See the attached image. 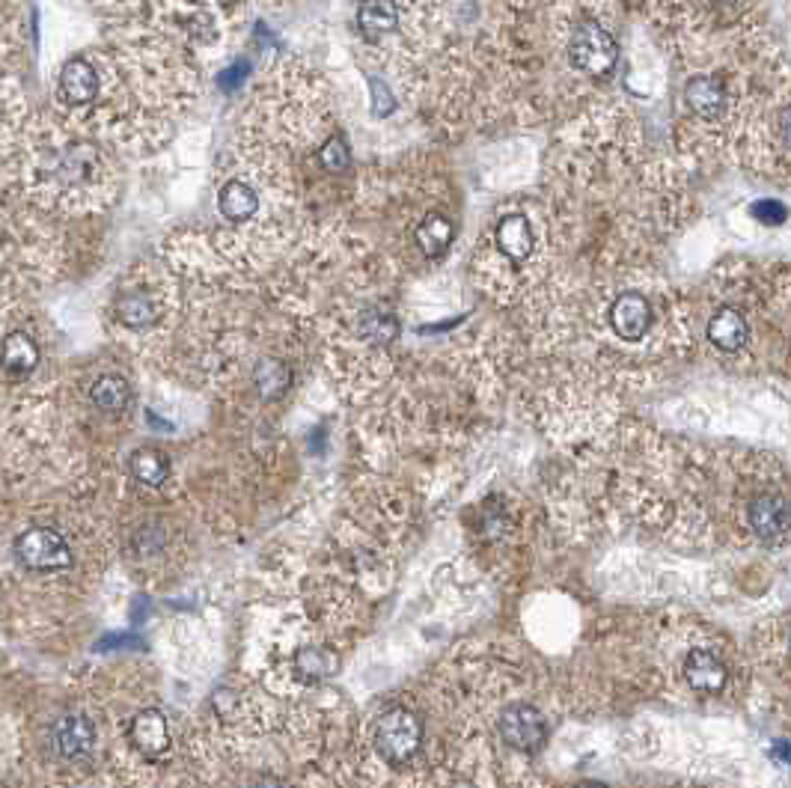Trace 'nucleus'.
<instances>
[{
	"label": "nucleus",
	"mask_w": 791,
	"mask_h": 788,
	"mask_svg": "<svg viewBox=\"0 0 791 788\" xmlns=\"http://www.w3.org/2000/svg\"><path fill=\"white\" fill-rule=\"evenodd\" d=\"M423 735H426V726H423L420 714L399 705V708H390L378 717L375 750L381 753V759L387 765L399 768V765H408L420 753Z\"/></svg>",
	"instance_id": "nucleus-1"
},
{
	"label": "nucleus",
	"mask_w": 791,
	"mask_h": 788,
	"mask_svg": "<svg viewBox=\"0 0 791 788\" xmlns=\"http://www.w3.org/2000/svg\"><path fill=\"white\" fill-rule=\"evenodd\" d=\"M568 60L583 75L601 78L610 75L619 60V45L610 30H604L598 21H583L574 27L568 39Z\"/></svg>",
	"instance_id": "nucleus-2"
},
{
	"label": "nucleus",
	"mask_w": 791,
	"mask_h": 788,
	"mask_svg": "<svg viewBox=\"0 0 791 788\" xmlns=\"http://www.w3.org/2000/svg\"><path fill=\"white\" fill-rule=\"evenodd\" d=\"M15 560L27 571H60L72 565V548L66 545V539L51 530V527H33L24 530L15 545Z\"/></svg>",
	"instance_id": "nucleus-3"
},
{
	"label": "nucleus",
	"mask_w": 791,
	"mask_h": 788,
	"mask_svg": "<svg viewBox=\"0 0 791 788\" xmlns=\"http://www.w3.org/2000/svg\"><path fill=\"white\" fill-rule=\"evenodd\" d=\"M497 729H500L503 741L521 753H536L548 741V723H545L542 711L530 702L506 705L500 720H497Z\"/></svg>",
	"instance_id": "nucleus-4"
},
{
	"label": "nucleus",
	"mask_w": 791,
	"mask_h": 788,
	"mask_svg": "<svg viewBox=\"0 0 791 788\" xmlns=\"http://www.w3.org/2000/svg\"><path fill=\"white\" fill-rule=\"evenodd\" d=\"M51 741H54V750L66 762H78V759H87L93 753V747H96V726L84 714H66V717H60L54 723Z\"/></svg>",
	"instance_id": "nucleus-5"
},
{
	"label": "nucleus",
	"mask_w": 791,
	"mask_h": 788,
	"mask_svg": "<svg viewBox=\"0 0 791 788\" xmlns=\"http://www.w3.org/2000/svg\"><path fill=\"white\" fill-rule=\"evenodd\" d=\"M128 738L134 744V750L146 759H158L170 750V726L167 717L158 708H143L134 714L131 726H128Z\"/></svg>",
	"instance_id": "nucleus-6"
},
{
	"label": "nucleus",
	"mask_w": 791,
	"mask_h": 788,
	"mask_svg": "<svg viewBox=\"0 0 791 788\" xmlns=\"http://www.w3.org/2000/svg\"><path fill=\"white\" fill-rule=\"evenodd\" d=\"M610 328L616 331V337L628 339H643L652 328V307L643 295L637 292H625L613 301L610 307Z\"/></svg>",
	"instance_id": "nucleus-7"
},
{
	"label": "nucleus",
	"mask_w": 791,
	"mask_h": 788,
	"mask_svg": "<svg viewBox=\"0 0 791 788\" xmlns=\"http://www.w3.org/2000/svg\"><path fill=\"white\" fill-rule=\"evenodd\" d=\"M684 678L687 684L696 690V693H705V696H720L729 684V670L726 664L708 652V649H693L687 652L684 658Z\"/></svg>",
	"instance_id": "nucleus-8"
},
{
	"label": "nucleus",
	"mask_w": 791,
	"mask_h": 788,
	"mask_svg": "<svg viewBox=\"0 0 791 788\" xmlns=\"http://www.w3.org/2000/svg\"><path fill=\"white\" fill-rule=\"evenodd\" d=\"M747 521L750 530L762 539V542H780L789 533V506L783 497L774 494H762L750 503L747 509Z\"/></svg>",
	"instance_id": "nucleus-9"
},
{
	"label": "nucleus",
	"mask_w": 791,
	"mask_h": 788,
	"mask_svg": "<svg viewBox=\"0 0 791 788\" xmlns=\"http://www.w3.org/2000/svg\"><path fill=\"white\" fill-rule=\"evenodd\" d=\"M684 102H687V108L696 113V116L717 119V116H723V111H726V90H723V84L717 78L696 75L684 87Z\"/></svg>",
	"instance_id": "nucleus-10"
},
{
	"label": "nucleus",
	"mask_w": 791,
	"mask_h": 788,
	"mask_svg": "<svg viewBox=\"0 0 791 788\" xmlns=\"http://www.w3.org/2000/svg\"><path fill=\"white\" fill-rule=\"evenodd\" d=\"M0 366L12 378H24L39 366V345L36 339L27 337L24 331H12L0 342Z\"/></svg>",
	"instance_id": "nucleus-11"
},
{
	"label": "nucleus",
	"mask_w": 791,
	"mask_h": 788,
	"mask_svg": "<svg viewBox=\"0 0 791 788\" xmlns=\"http://www.w3.org/2000/svg\"><path fill=\"white\" fill-rule=\"evenodd\" d=\"M60 90H63L66 102H72V105H90L96 99V93H99L96 69L87 60H81V57L69 60L63 66V72H60Z\"/></svg>",
	"instance_id": "nucleus-12"
},
{
	"label": "nucleus",
	"mask_w": 791,
	"mask_h": 788,
	"mask_svg": "<svg viewBox=\"0 0 791 788\" xmlns=\"http://www.w3.org/2000/svg\"><path fill=\"white\" fill-rule=\"evenodd\" d=\"M708 339L720 348V351H741L750 339V325L747 319L726 307V310H717L708 322Z\"/></svg>",
	"instance_id": "nucleus-13"
},
{
	"label": "nucleus",
	"mask_w": 791,
	"mask_h": 788,
	"mask_svg": "<svg viewBox=\"0 0 791 788\" xmlns=\"http://www.w3.org/2000/svg\"><path fill=\"white\" fill-rule=\"evenodd\" d=\"M497 247L515 262L530 259V253H533V226H530V221L524 215H506L497 224Z\"/></svg>",
	"instance_id": "nucleus-14"
},
{
	"label": "nucleus",
	"mask_w": 791,
	"mask_h": 788,
	"mask_svg": "<svg viewBox=\"0 0 791 788\" xmlns=\"http://www.w3.org/2000/svg\"><path fill=\"white\" fill-rule=\"evenodd\" d=\"M128 467H131V476L146 488H161L170 476V458L161 450H152V447L131 452Z\"/></svg>",
	"instance_id": "nucleus-15"
},
{
	"label": "nucleus",
	"mask_w": 791,
	"mask_h": 788,
	"mask_svg": "<svg viewBox=\"0 0 791 788\" xmlns=\"http://www.w3.org/2000/svg\"><path fill=\"white\" fill-rule=\"evenodd\" d=\"M452 235H455L452 221L447 215H441V212H429L423 218V224L417 226V244H420V250L429 259H438L441 253H447V247L452 244Z\"/></svg>",
	"instance_id": "nucleus-16"
},
{
	"label": "nucleus",
	"mask_w": 791,
	"mask_h": 788,
	"mask_svg": "<svg viewBox=\"0 0 791 788\" xmlns=\"http://www.w3.org/2000/svg\"><path fill=\"white\" fill-rule=\"evenodd\" d=\"M218 206H221V215L226 221H247L253 218V212L259 209V197L250 185L244 182H226L221 188V197H218Z\"/></svg>",
	"instance_id": "nucleus-17"
},
{
	"label": "nucleus",
	"mask_w": 791,
	"mask_h": 788,
	"mask_svg": "<svg viewBox=\"0 0 791 788\" xmlns=\"http://www.w3.org/2000/svg\"><path fill=\"white\" fill-rule=\"evenodd\" d=\"M253 381H256V390L265 402L271 399H280L289 387H292V369L283 363V360H274V357H265L256 372H253Z\"/></svg>",
	"instance_id": "nucleus-18"
},
{
	"label": "nucleus",
	"mask_w": 791,
	"mask_h": 788,
	"mask_svg": "<svg viewBox=\"0 0 791 788\" xmlns=\"http://www.w3.org/2000/svg\"><path fill=\"white\" fill-rule=\"evenodd\" d=\"M357 334H360V339L372 342V345H387V342H393V339L399 337V319L390 310L372 307V310L360 313Z\"/></svg>",
	"instance_id": "nucleus-19"
},
{
	"label": "nucleus",
	"mask_w": 791,
	"mask_h": 788,
	"mask_svg": "<svg viewBox=\"0 0 791 788\" xmlns=\"http://www.w3.org/2000/svg\"><path fill=\"white\" fill-rule=\"evenodd\" d=\"M357 24L363 33H390L399 24V9L393 0H363L357 9Z\"/></svg>",
	"instance_id": "nucleus-20"
},
{
	"label": "nucleus",
	"mask_w": 791,
	"mask_h": 788,
	"mask_svg": "<svg viewBox=\"0 0 791 788\" xmlns=\"http://www.w3.org/2000/svg\"><path fill=\"white\" fill-rule=\"evenodd\" d=\"M90 399L96 408L102 411H111V414H119L128 408L131 402V387L122 375H102L93 387H90Z\"/></svg>",
	"instance_id": "nucleus-21"
},
{
	"label": "nucleus",
	"mask_w": 791,
	"mask_h": 788,
	"mask_svg": "<svg viewBox=\"0 0 791 788\" xmlns=\"http://www.w3.org/2000/svg\"><path fill=\"white\" fill-rule=\"evenodd\" d=\"M116 313H119V322L125 328H134V331H143V328L155 325V319H158V307L146 295H125V298H119Z\"/></svg>",
	"instance_id": "nucleus-22"
},
{
	"label": "nucleus",
	"mask_w": 791,
	"mask_h": 788,
	"mask_svg": "<svg viewBox=\"0 0 791 788\" xmlns=\"http://www.w3.org/2000/svg\"><path fill=\"white\" fill-rule=\"evenodd\" d=\"M298 673L304 681H322V678L337 673V658L325 649H304L295 661Z\"/></svg>",
	"instance_id": "nucleus-23"
},
{
	"label": "nucleus",
	"mask_w": 791,
	"mask_h": 788,
	"mask_svg": "<svg viewBox=\"0 0 791 788\" xmlns=\"http://www.w3.org/2000/svg\"><path fill=\"white\" fill-rule=\"evenodd\" d=\"M319 161H322V167L331 170V173H345V170H348L351 155H348V146H345V140H342L339 134H334V137L322 146Z\"/></svg>",
	"instance_id": "nucleus-24"
},
{
	"label": "nucleus",
	"mask_w": 791,
	"mask_h": 788,
	"mask_svg": "<svg viewBox=\"0 0 791 788\" xmlns=\"http://www.w3.org/2000/svg\"><path fill=\"white\" fill-rule=\"evenodd\" d=\"M369 90H372V111L378 113V116H387V113L396 108L393 93H390V87H387L384 81L372 78V81H369Z\"/></svg>",
	"instance_id": "nucleus-25"
},
{
	"label": "nucleus",
	"mask_w": 791,
	"mask_h": 788,
	"mask_svg": "<svg viewBox=\"0 0 791 788\" xmlns=\"http://www.w3.org/2000/svg\"><path fill=\"white\" fill-rule=\"evenodd\" d=\"M753 215L759 221H765V224H780V221H786V206L774 203V200H762V203L753 206Z\"/></svg>",
	"instance_id": "nucleus-26"
},
{
	"label": "nucleus",
	"mask_w": 791,
	"mask_h": 788,
	"mask_svg": "<svg viewBox=\"0 0 791 788\" xmlns=\"http://www.w3.org/2000/svg\"><path fill=\"white\" fill-rule=\"evenodd\" d=\"M244 75H247V63H235V66L226 72L224 78H221V87H226V90L238 87V84L244 81Z\"/></svg>",
	"instance_id": "nucleus-27"
},
{
	"label": "nucleus",
	"mask_w": 791,
	"mask_h": 788,
	"mask_svg": "<svg viewBox=\"0 0 791 788\" xmlns=\"http://www.w3.org/2000/svg\"><path fill=\"white\" fill-rule=\"evenodd\" d=\"M250 788H283V783L274 780V777H256V780L250 783Z\"/></svg>",
	"instance_id": "nucleus-28"
},
{
	"label": "nucleus",
	"mask_w": 791,
	"mask_h": 788,
	"mask_svg": "<svg viewBox=\"0 0 791 788\" xmlns=\"http://www.w3.org/2000/svg\"><path fill=\"white\" fill-rule=\"evenodd\" d=\"M717 3H738V0H717Z\"/></svg>",
	"instance_id": "nucleus-29"
},
{
	"label": "nucleus",
	"mask_w": 791,
	"mask_h": 788,
	"mask_svg": "<svg viewBox=\"0 0 791 788\" xmlns=\"http://www.w3.org/2000/svg\"><path fill=\"white\" fill-rule=\"evenodd\" d=\"M586 788H601V786H586Z\"/></svg>",
	"instance_id": "nucleus-30"
}]
</instances>
